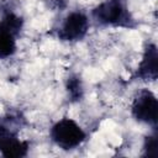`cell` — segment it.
I'll return each mask as SVG.
<instances>
[{
  "instance_id": "2",
  "label": "cell",
  "mask_w": 158,
  "mask_h": 158,
  "mask_svg": "<svg viewBox=\"0 0 158 158\" xmlns=\"http://www.w3.org/2000/svg\"><path fill=\"white\" fill-rule=\"evenodd\" d=\"M52 142L63 151H72L86 141L84 128L70 117H62L54 122L49 130Z\"/></svg>"
},
{
  "instance_id": "6",
  "label": "cell",
  "mask_w": 158,
  "mask_h": 158,
  "mask_svg": "<svg viewBox=\"0 0 158 158\" xmlns=\"http://www.w3.org/2000/svg\"><path fill=\"white\" fill-rule=\"evenodd\" d=\"M133 77L135 79H139L143 81H154L158 78V49L156 43H146L142 59L138 63Z\"/></svg>"
},
{
  "instance_id": "1",
  "label": "cell",
  "mask_w": 158,
  "mask_h": 158,
  "mask_svg": "<svg viewBox=\"0 0 158 158\" xmlns=\"http://www.w3.org/2000/svg\"><path fill=\"white\" fill-rule=\"evenodd\" d=\"M91 16L101 26L122 28H136L137 26L127 0H105L91 10Z\"/></svg>"
},
{
  "instance_id": "10",
  "label": "cell",
  "mask_w": 158,
  "mask_h": 158,
  "mask_svg": "<svg viewBox=\"0 0 158 158\" xmlns=\"http://www.w3.org/2000/svg\"><path fill=\"white\" fill-rule=\"evenodd\" d=\"M14 135H17L16 132H14L10 127H7L4 123H0V148L2 147V144Z\"/></svg>"
},
{
  "instance_id": "7",
  "label": "cell",
  "mask_w": 158,
  "mask_h": 158,
  "mask_svg": "<svg viewBox=\"0 0 158 158\" xmlns=\"http://www.w3.org/2000/svg\"><path fill=\"white\" fill-rule=\"evenodd\" d=\"M0 152L6 158H21L26 157L28 152V142L22 141L17 135L11 136L0 148Z\"/></svg>"
},
{
  "instance_id": "5",
  "label": "cell",
  "mask_w": 158,
  "mask_h": 158,
  "mask_svg": "<svg viewBox=\"0 0 158 158\" xmlns=\"http://www.w3.org/2000/svg\"><path fill=\"white\" fill-rule=\"evenodd\" d=\"M89 26V19L84 12L72 11L62 21L57 37L63 42H79L88 35Z\"/></svg>"
},
{
  "instance_id": "8",
  "label": "cell",
  "mask_w": 158,
  "mask_h": 158,
  "mask_svg": "<svg viewBox=\"0 0 158 158\" xmlns=\"http://www.w3.org/2000/svg\"><path fill=\"white\" fill-rule=\"evenodd\" d=\"M65 89L72 102H78L84 96L83 80L78 74H70L65 80Z\"/></svg>"
},
{
  "instance_id": "3",
  "label": "cell",
  "mask_w": 158,
  "mask_h": 158,
  "mask_svg": "<svg viewBox=\"0 0 158 158\" xmlns=\"http://www.w3.org/2000/svg\"><path fill=\"white\" fill-rule=\"evenodd\" d=\"M23 27V19L6 11L0 19V59L12 57L17 51V37Z\"/></svg>"
},
{
  "instance_id": "4",
  "label": "cell",
  "mask_w": 158,
  "mask_h": 158,
  "mask_svg": "<svg viewBox=\"0 0 158 158\" xmlns=\"http://www.w3.org/2000/svg\"><path fill=\"white\" fill-rule=\"evenodd\" d=\"M131 114L136 121L148 125L152 128H157L158 100L156 94L148 88H142L133 98Z\"/></svg>"
},
{
  "instance_id": "9",
  "label": "cell",
  "mask_w": 158,
  "mask_h": 158,
  "mask_svg": "<svg viewBox=\"0 0 158 158\" xmlns=\"http://www.w3.org/2000/svg\"><path fill=\"white\" fill-rule=\"evenodd\" d=\"M152 135L146 136L143 141V156L146 157H157L158 156V135L157 130H153Z\"/></svg>"
}]
</instances>
